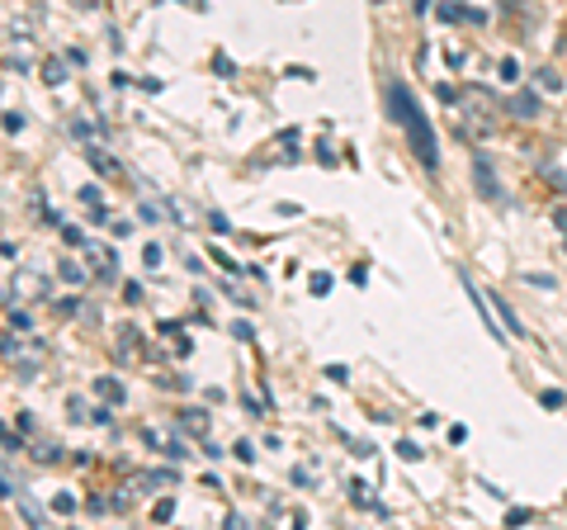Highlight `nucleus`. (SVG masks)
Segmentation results:
<instances>
[{"label": "nucleus", "mask_w": 567, "mask_h": 530, "mask_svg": "<svg viewBox=\"0 0 567 530\" xmlns=\"http://www.w3.org/2000/svg\"><path fill=\"white\" fill-rule=\"evenodd\" d=\"M388 104H393V119L402 123V133H406V143H412L416 152V162L425 171H440V147H435V129H431V119H425V110L416 104V95L406 91L402 81L388 85Z\"/></svg>", "instance_id": "1"}, {"label": "nucleus", "mask_w": 567, "mask_h": 530, "mask_svg": "<svg viewBox=\"0 0 567 530\" xmlns=\"http://www.w3.org/2000/svg\"><path fill=\"white\" fill-rule=\"evenodd\" d=\"M473 185L487 204H502V185H496V171L487 162V152H473Z\"/></svg>", "instance_id": "2"}, {"label": "nucleus", "mask_w": 567, "mask_h": 530, "mask_svg": "<svg viewBox=\"0 0 567 530\" xmlns=\"http://www.w3.org/2000/svg\"><path fill=\"white\" fill-rule=\"evenodd\" d=\"M511 114L529 123V119L539 114V100H535V95H511Z\"/></svg>", "instance_id": "3"}, {"label": "nucleus", "mask_w": 567, "mask_h": 530, "mask_svg": "<svg viewBox=\"0 0 567 530\" xmlns=\"http://www.w3.org/2000/svg\"><path fill=\"white\" fill-rule=\"evenodd\" d=\"M492 304H496V313H502V317H506V327H511V337H525V327H520V317H516V313H511V304H506V298H496V294H492Z\"/></svg>", "instance_id": "4"}, {"label": "nucleus", "mask_w": 567, "mask_h": 530, "mask_svg": "<svg viewBox=\"0 0 567 530\" xmlns=\"http://www.w3.org/2000/svg\"><path fill=\"white\" fill-rule=\"evenodd\" d=\"M118 337H123V342H118V360H128V356H137V350H142V342H137V332H133V327H128V332H118Z\"/></svg>", "instance_id": "5"}, {"label": "nucleus", "mask_w": 567, "mask_h": 530, "mask_svg": "<svg viewBox=\"0 0 567 530\" xmlns=\"http://www.w3.org/2000/svg\"><path fill=\"white\" fill-rule=\"evenodd\" d=\"M95 394H104L110 402H123V384L118 379H95Z\"/></svg>", "instance_id": "6"}, {"label": "nucleus", "mask_w": 567, "mask_h": 530, "mask_svg": "<svg viewBox=\"0 0 567 530\" xmlns=\"http://www.w3.org/2000/svg\"><path fill=\"white\" fill-rule=\"evenodd\" d=\"M364 488H369V483H360V479H354V483H350V502H354V507H374V498H369V492H364Z\"/></svg>", "instance_id": "7"}, {"label": "nucleus", "mask_w": 567, "mask_h": 530, "mask_svg": "<svg viewBox=\"0 0 567 530\" xmlns=\"http://www.w3.org/2000/svg\"><path fill=\"white\" fill-rule=\"evenodd\" d=\"M398 455H402V459H406V465H416V459H421V455H425V450H421V446H416V440H402V446H398Z\"/></svg>", "instance_id": "8"}, {"label": "nucleus", "mask_w": 567, "mask_h": 530, "mask_svg": "<svg viewBox=\"0 0 567 530\" xmlns=\"http://www.w3.org/2000/svg\"><path fill=\"white\" fill-rule=\"evenodd\" d=\"M43 77H48V85H62V81H66V67H62L58 58H52V62H48V72H43Z\"/></svg>", "instance_id": "9"}, {"label": "nucleus", "mask_w": 567, "mask_h": 530, "mask_svg": "<svg viewBox=\"0 0 567 530\" xmlns=\"http://www.w3.org/2000/svg\"><path fill=\"white\" fill-rule=\"evenodd\" d=\"M502 81H506V85H516V81H520V62H516V58H506V62H502Z\"/></svg>", "instance_id": "10"}, {"label": "nucleus", "mask_w": 567, "mask_h": 530, "mask_svg": "<svg viewBox=\"0 0 567 530\" xmlns=\"http://www.w3.org/2000/svg\"><path fill=\"white\" fill-rule=\"evenodd\" d=\"M535 81L544 85V91H563V77H558V72H548V67H544V72H539Z\"/></svg>", "instance_id": "11"}, {"label": "nucleus", "mask_w": 567, "mask_h": 530, "mask_svg": "<svg viewBox=\"0 0 567 530\" xmlns=\"http://www.w3.org/2000/svg\"><path fill=\"white\" fill-rule=\"evenodd\" d=\"M308 285H312V294H317V298H322V294H331V275H322V271H317V275L308 279Z\"/></svg>", "instance_id": "12"}, {"label": "nucleus", "mask_w": 567, "mask_h": 530, "mask_svg": "<svg viewBox=\"0 0 567 530\" xmlns=\"http://www.w3.org/2000/svg\"><path fill=\"white\" fill-rule=\"evenodd\" d=\"M233 455L241 459V465H251V459H256V446H251V440H237V446H233Z\"/></svg>", "instance_id": "13"}, {"label": "nucleus", "mask_w": 567, "mask_h": 530, "mask_svg": "<svg viewBox=\"0 0 567 530\" xmlns=\"http://www.w3.org/2000/svg\"><path fill=\"white\" fill-rule=\"evenodd\" d=\"M181 421H185V427H189V431H199V436H208V421H204L199 412H185Z\"/></svg>", "instance_id": "14"}, {"label": "nucleus", "mask_w": 567, "mask_h": 530, "mask_svg": "<svg viewBox=\"0 0 567 530\" xmlns=\"http://www.w3.org/2000/svg\"><path fill=\"white\" fill-rule=\"evenodd\" d=\"M544 408H567V398L558 394V388H544Z\"/></svg>", "instance_id": "15"}, {"label": "nucleus", "mask_w": 567, "mask_h": 530, "mask_svg": "<svg viewBox=\"0 0 567 530\" xmlns=\"http://www.w3.org/2000/svg\"><path fill=\"white\" fill-rule=\"evenodd\" d=\"M85 156H91V166H100V171H114V162H110V156H104L100 147H91V152H85Z\"/></svg>", "instance_id": "16"}, {"label": "nucleus", "mask_w": 567, "mask_h": 530, "mask_svg": "<svg viewBox=\"0 0 567 530\" xmlns=\"http://www.w3.org/2000/svg\"><path fill=\"white\" fill-rule=\"evenodd\" d=\"M62 279H71V285H81V265H71V261H62Z\"/></svg>", "instance_id": "17"}, {"label": "nucleus", "mask_w": 567, "mask_h": 530, "mask_svg": "<svg viewBox=\"0 0 567 530\" xmlns=\"http://www.w3.org/2000/svg\"><path fill=\"white\" fill-rule=\"evenodd\" d=\"M20 129H24V119L10 110V114H6V133H20Z\"/></svg>", "instance_id": "18"}, {"label": "nucleus", "mask_w": 567, "mask_h": 530, "mask_svg": "<svg viewBox=\"0 0 567 530\" xmlns=\"http://www.w3.org/2000/svg\"><path fill=\"white\" fill-rule=\"evenodd\" d=\"M175 517V502H156V521H171Z\"/></svg>", "instance_id": "19"}, {"label": "nucleus", "mask_w": 567, "mask_h": 530, "mask_svg": "<svg viewBox=\"0 0 567 530\" xmlns=\"http://www.w3.org/2000/svg\"><path fill=\"white\" fill-rule=\"evenodd\" d=\"M166 455H171V459H185V455H189V450H185V446H181V440H166Z\"/></svg>", "instance_id": "20"}, {"label": "nucleus", "mask_w": 567, "mask_h": 530, "mask_svg": "<svg viewBox=\"0 0 567 530\" xmlns=\"http://www.w3.org/2000/svg\"><path fill=\"white\" fill-rule=\"evenodd\" d=\"M39 459H43V465H52V459H62V450H58V446H43Z\"/></svg>", "instance_id": "21"}, {"label": "nucleus", "mask_w": 567, "mask_h": 530, "mask_svg": "<svg viewBox=\"0 0 567 530\" xmlns=\"http://www.w3.org/2000/svg\"><path fill=\"white\" fill-rule=\"evenodd\" d=\"M554 223L563 227V233H567V208H558V214H554Z\"/></svg>", "instance_id": "22"}]
</instances>
